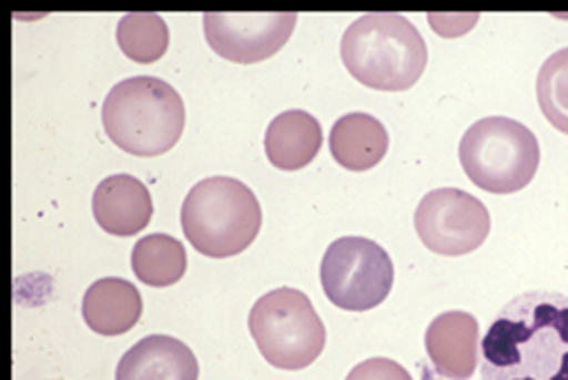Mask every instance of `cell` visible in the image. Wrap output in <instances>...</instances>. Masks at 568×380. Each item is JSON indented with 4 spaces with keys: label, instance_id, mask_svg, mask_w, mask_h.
Here are the masks:
<instances>
[{
    "label": "cell",
    "instance_id": "1",
    "mask_svg": "<svg viewBox=\"0 0 568 380\" xmlns=\"http://www.w3.org/2000/svg\"><path fill=\"white\" fill-rule=\"evenodd\" d=\"M483 380H568V295L511 299L480 343Z\"/></svg>",
    "mask_w": 568,
    "mask_h": 380
},
{
    "label": "cell",
    "instance_id": "2",
    "mask_svg": "<svg viewBox=\"0 0 568 380\" xmlns=\"http://www.w3.org/2000/svg\"><path fill=\"white\" fill-rule=\"evenodd\" d=\"M341 58L349 75L376 91H407L427 66L420 31L400 13H365L343 33Z\"/></svg>",
    "mask_w": 568,
    "mask_h": 380
},
{
    "label": "cell",
    "instance_id": "3",
    "mask_svg": "<svg viewBox=\"0 0 568 380\" xmlns=\"http://www.w3.org/2000/svg\"><path fill=\"white\" fill-rule=\"evenodd\" d=\"M184 100L164 80L135 75L118 82L102 102V126L109 140L129 155L158 157L182 137Z\"/></svg>",
    "mask_w": 568,
    "mask_h": 380
},
{
    "label": "cell",
    "instance_id": "4",
    "mask_svg": "<svg viewBox=\"0 0 568 380\" xmlns=\"http://www.w3.org/2000/svg\"><path fill=\"white\" fill-rule=\"evenodd\" d=\"M182 230L200 255L229 259L257 239L262 206L244 182L206 177L189 191L182 204Z\"/></svg>",
    "mask_w": 568,
    "mask_h": 380
},
{
    "label": "cell",
    "instance_id": "5",
    "mask_svg": "<svg viewBox=\"0 0 568 380\" xmlns=\"http://www.w3.org/2000/svg\"><path fill=\"white\" fill-rule=\"evenodd\" d=\"M458 157L478 188L494 195H511L534 182L540 166V144L525 124L494 115L467 129Z\"/></svg>",
    "mask_w": 568,
    "mask_h": 380
},
{
    "label": "cell",
    "instance_id": "6",
    "mask_svg": "<svg viewBox=\"0 0 568 380\" xmlns=\"http://www.w3.org/2000/svg\"><path fill=\"white\" fill-rule=\"evenodd\" d=\"M248 330L268 366L298 372L312 366L325 348V326L307 295L277 288L251 310Z\"/></svg>",
    "mask_w": 568,
    "mask_h": 380
},
{
    "label": "cell",
    "instance_id": "7",
    "mask_svg": "<svg viewBox=\"0 0 568 380\" xmlns=\"http://www.w3.org/2000/svg\"><path fill=\"white\" fill-rule=\"evenodd\" d=\"M321 286L332 306L345 312H367L389 297L394 264L376 242L341 237L323 255Z\"/></svg>",
    "mask_w": 568,
    "mask_h": 380
},
{
    "label": "cell",
    "instance_id": "8",
    "mask_svg": "<svg viewBox=\"0 0 568 380\" xmlns=\"http://www.w3.org/2000/svg\"><path fill=\"white\" fill-rule=\"evenodd\" d=\"M414 226L427 250L445 257H463L487 242L491 215L471 193L436 188L420 199Z\"/></svg>",
    "mask_w": 568,
    "mask_h": 380
},
{
    "label": "cell",
    "instance_id": "9",
    "mask_svg": "<svg viewBox=\"0 0 568 380\" xmlns=\"http://www.w3.org/2000/svg\"><path fill=\"white\" fill-rule=\"evenodd\" d=\"M296 13H206L204 33L211 49L237 64L275 55L290 40Z\"/></svg>",
    "mask_w": 568,
    "mask_h": 380
},
{
    "label": "cell",
    "instance_id": "10",
    "mask_svg": "<svg viewBox=\"0 0 568 380\" xmlns=\"http://www.w3.org/2000/svg\"><path fill=\"white\" fill-rule=\"evenodd\" d=\"M425 350L434 370L449 380H469L480 359V328L469 312H445L425 332Z\"/></svg>",
    "mask_w": 568,
    "mask_h": 380
},
{
    "label": "cell",
    "instance_id": "11",
    "mask_svg": "<svg viewBox=\"0 0 568 380\" xmlns=\"http://www.w3.org/2000/svg\"><path fill=\"white\" fill-rule=\"evenodd\" d=\"M93 217L104 233L133 237L142 233L153 217L151 193L133 175H111L102 179L93 193Z\"/></svg>",
    "mask_w": 568,
    "mask_h": 380
},
{
    "label": "cell",
    "instance_id": "12",
    "mask_svg": "<svg viewBox=\"0 0 568 380\" xmlns=\"http://www.w3.org/2000/svg\"><path fill=\"white\" fill-rule=\"evenodd\" d=\"M193 350L175 337L151 335L138 341L118 363L115 380H197Z\"/></svg>",
    "mask_w": 568,
    "mask_h": 380
},
{
    "label": "cell",
    "instance_id": "13",
    "mask_svg": "<svg viewBox=\"0 0 568 380\" xmlns=\"http://www.w3.org/2000/svg\"><path fill=\"white\" fill-rule=\"evenodd\" d=\"M82 317L95 335H126L142 319V297L131 281L106 277L84 292Z\"/></svg>",
    "mask_w": 568,
    "mask_h": 380
},
{
    "label": "cell",
    "instance_id": "14",
    "mask_svg": "<svg viewBox=\"0 0 568 380\" xmlns=\"http://www.w3.org/2000/svg\"><path fill=\"white\" fill-rule=\"evenodd\" d=\"M389 148V135L381 120L369 113H347L329 131V153L347 171L374 168Z\"/></svg>",
    "mask_w": 568,
    "mask_h": 380
},
{
    "label": "cell",
    "instance_id": "15",
    "mask_svg": "<svg viewBox=\"0 0 568 380\" xmlns=\"http://www.w3.org/2000/svg\"><path fill=\"white\" fill-rule=\"evenodd\" d=\"M323 129L321 122L301 109L280 113L266 131V155L280 171H301L321 151Z\"/></svg>",
    "mask_w": 568,
    "mask_h": 380
},
{
    "label": "cell",
    "instance_id": "16",
    "mask_svg": "<svg viewBox=\"0 0 568 380\" xmlns=\"http://www.w3.org/2000/svg\"><path fill=\"white\" fill-rule=\"evenodd\" d=\"M133 275L151 288L175 286L186 273V250L171 235H146L131 253Z\"/></svg>",
    "mask_w": 568,
    "mask_h": 380
},
{
    "label": "cell",
    "instance_id": "17",
    "mask_svg": "<svg viewBox=\"0 0 568 380\" xmlns=\"http://www.w3.org/2000/svg\"><path fill=\"white\" fill-rule=\"evenodd\" d=\"M118 44L140 64L158 62L169 49V27L158 13H126L118 22Z\"/></svg>",
    "mask_w": 568,
    "mask_h": 380
},
{
    "label": "cell",
    "instance_id": "18",
    "mask_svg": "<svg viewBox=\"0 0 568 380\" xmlns=\"http://www.w3.org/2000/svg\"><path fill=\"white\" fill-rule=\"evenodd\" d=\"M538 104L551 126L568 135V47L545 60L538 73Z\"/></svg>",
    "mask_w": 568,
    "mask_h": 380
},
{
    "label": "cell",
    "instance_id": "19",
    "mask_svg": "<svg viewBox=\"0 0 568 380\" xmlns=\"http://www.w3.org/2000/svg\"><path fill=\"white\" fill-rule=\"evenodd\" d=\"M345 380H412L409 372L392 359H367L358 363Z\"/></svg>",
    "mask_w": 568,
    "mask_h": 380
}]
</instances>
